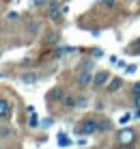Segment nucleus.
I'll return each mask as SVG.
<instances>
[{
  "instance_id": "9d476101",
  "label": "nucleus",
  "mask_w": 140,
  "mask_h": 149,
  "mask_svg": "<svg viewBox=\"0 0 140 149\" xmlns=\"http://www.w3.org/2000/svg\"><path fill=\"white\" fill-rule=\"evenodd\" d=\"M110 127H112V121L106 119V117H101V119H99V132H108Z\"/></svg>"
},
{
  "instance_id": "20e7f679",
  "label": "nucleus",
  "mask_w": 140,
  "mask_h": 149,
  "mask_svg": "<svg viewBox=\"0 0 140 149\" xmlns=\"http://www.w3.org/2000/svg\"><path fill=\"white\" fill-rule=\"evenodd\" d=\"M108 80H110V74H108V71H99V74L93 76V86H95V89H103V86L108 84Z\"/></svg>"
},
{
  "instance_id": "f257e3e1",
  "label": "nucleus",
  "mask_w": 140,
  "mask_h": 149,
  "mask_svg": "<svg viewBox=\"0 0 140 149\" xmlns=\"http://www.w3.org/2000/svg\"><path fill=\"white\" fill-rule=\"evenodd\" d=\"M97 132H99V119H95V117L82 119L76 127V134H82V136H93V134H97Z\"/></svg>"
},
{
  "instance_id": "b1692460",
  "label": "nucleus",
  "mask_w": 140,
  "mask_h": 149,
  "mask_svg": "<svg viewBox=\"0 0 140 149\" xmlns=\"http://www.w3.org/2000/svg\"><path fill=\"white\" fill-rule=\"evenodd\" d=\"M138 117H140V110H138Z\"/></svg>"
},
{
  "instance_id": "6e6552de",
  "label": "nucleus",
  "mask_w": 140,
  "mask_h": 149,
  "mask_svg": "<svg viewBox=\"0 0 140 149\" xmlns=\"http://www.w3.org/2000/svg\"><path fill=\"white\" fill-rule=\"evenodd\" d=\"M37 80H39V76L35 74V71H28V74L22 76V82H24V84H35Z\"/></svg>"
},
{
  "instance_id": "f03ea898",
  "label": "nucleus",
  "mask_w": 140,
  "mask_h": 149,
  "mask_svg": "<svg viewBox=\"0 0 140 149\" xmlns=\"http://www.w3.org/2000/svg\"><path fill=\"white\" fill-rule=\"evenodd\" d=\"M136 138H138V132L134 130V127H123V130H119V134H116V145L132 147L134 143H136Z\"/></svg>"
},
{
  "instance_id": "9b49d317",
  "label": "nucleus",
  "mask_w": 140,
  "mask_h": 149,
  "mask_svg": "<svg viewBox=\"0 0 140 149\" xmlns=\"http://www.w3.org/2000/svg\"><path fill=\"white\" fill-rule=\"evenodd\" d=\"M58 37H60V35L56 33V30H50V35H45V43H56Z\"/></svg>"
},
{
  "instance_id": "0eeeda50",
  "label": "nucleus",
  "mask_w": 140,
  "mask_h": 149,
  "mask_svg": "<svg viewBox=\"0 0 140 149\" xmlns=\"http://www.w3.org/2000/svg\"><path fill=\"white\" fill-rule=\"evenodd\" d=\"M121 86H123V78H110L108 84H106V89L110 91V93H114V91H119Z\"/></svg>"
},
{
  "instance_id": "423d86ee",
  "label": "nucleus",
  "mask_w": 140,
  "mask_h": 149,
  "mask_svg": "<svg viewBox=\"0 0 140 149\" xmlns=\"http://www.w3.org/2000/svg\"><path fill=\"white\" fill-rule=\"evenodd\" d=\"M78 84H80V86L93 84V74H91V69H82L80 74H78Z\"/></svg>"
},
{
  "instance_id": "7ed1b4c3",
  "label": "nucleus",
  "mask_w": 140,
  "mask_h": 149,
  "mask_svg": "<svg viewBox=\"0 0 140 149\" xmlns=\"http://www.w3.org/2000/svg\"><path fill=\"white\" fill-rule=\"evenodd\" d=\"M60 13H65V9H60V4L56 2H50V7H48V17L52 19V22H58L60 19Z\"/></svg>"
},
{
  "instance_id": "ddd939ff",
  "label": "nucleus",
  "mask_w": 140,
  "mask_h": 149,
  "mask_svg": "<svg viewBox=\"0 0 140 149\" xmlns=\"http://www.w3.org/2000/svg\"><path fill=\"white\" fill-rule=\"evenodd\" d=\"M56 143H58L60 147H69V145H71V141L67 138V134H58V138H56Z\"/></svg>"
},
{
  "instance_id": "393cba45",
  "label": "nucleus",
  "mask_w": 140,
  "mask_h": 149,
  "mask_svg": "<svg viewBox=\"0 0 140 149\" xmlns=\"http://www.w3.org/2000/svg\"><path fill=\"white\" fill-rule=\"evenodd\" d=\"M0 149H2V147H0Z\"/></svg>"
},
{
  "instance_id": "4468645a",
  "label": "nucleus",
  "mask_w": 140,
  "mask_h": 149,
  "mask_svg": "<svg viewBox=\"0 0 140 149\" xmlns=\"http://www.w3.org/2000/svg\"><path fill=\"white\" fill-rule=\"evenodd\" d=\"M127 52H132V54H140V39H138V41H134V43L129 45Z\"/></svg>"
},
{
  "instance_id": "f8f14e48",
  "label": "nucleus",
  "mask_w": 140,
  "mask_h": 149,
  "mask_svg": "<svg viewBox=\"0 0 140 149\" xmlns=\"http://www.w3.org/2000/svg\"><path fill=\"white\" fill-rule=\"evenodd\" d=\"M50 97H54V100L63 102V100H65V91H63V89H54V91L50 93Z\"/></svg>"
},
{
  "instance_id": "dca6fc26",
  "label": "nucleus",
  "mask_w": 140,
  "mask_h": 149,
  "mask_svg": "<svg viewBox=\"0 0 140 149\" xmlns=\"http://www.w3.org/2000/svg\"><path fill=\"white\" fill-rule=\"evenodd\" d=\"M86 104H89V100H86V97H78V108H84Z\"/></svg>"
},
{
  "instance_id": "2eb2a0df",
  "label": "nucleus",
  "mask_w": 140,
  "mask_h": 149,
  "mask_svg": "<svg viewBox=\"0 0 140 149\" xmlns=\"http://www.w3.org/2000/svg\"><path fill=\"white\" fill-rule=\"evenodd\" d=\"M129 121H132V115H129V112H125V115L119 119V123H121V125H125V123H129Z\"/></svg>"
},
{
  "instance_id": "f3484780",
  "label": "nucleus",
  "mask_w": 140,
  "mask_h": 149,
  "mask_svg": "<svg viewBox=\"0 0 140 149\" xmlns=\"http://www.w3.org/2000/svg\"><path fill=\"white\" fill-rule=\"evenodd\" d=\"M132 95H140V82H134V86H132Z\"/></svg>"
},
{
  "instance_id": "4be33fe9",
  "label": "nucleus",
  "mask_w": 140,
  "mask_h": 149,
  "mask_svg": "<svg viewBox=\"0 0 140 149\" xmlns=\"http://www.w3.org/2000/svg\"><path fill=\"white\" fill-rule=\"evenodd\" d=\"M7 17H9V19H17V13H15V11H11V13L7 15Z\"/></svg>"
},
{
  "instance_id": "39448f33",
  "label": "nucleus",
  "mask_w": 140,
  "mask_h": 149,
  "mask_svg": "<svg viewBox=\"0 0 140 149\" xmlns=\"http://www.w3.org/2000/svg\"><path fill=\"white\" fill-rule=\"evenodd\" d=\"M11 112H13V104L7 97H0V119H9Z\"/></svg>"
},
{
  "instance_id": "1a4fd4ad",
  "label": "nucleus",
  "mask_w": 140,
  "mask_h": 149,
  "mask_svg": "<svg viewBox=\"0 0 140 149\" xmlns=\"http://www.w3.org/2000/svg\"><path fill=\"white\" fill-rule=\"evenodd\" d=\"M63 104H65V108H76V106H78V100H76L73 95H65Z\"/></svg>"
},
{
  "instance_id": "a211bd4d",
  "label": "nucleus",
  "mask_w": 140,
  "mask_h": 149,
  "mask_svg": "<svg viewBox=\"0 0 140 149\" xmlns=\"http://www.w3.org/2000/svg\"><path fill=\"white\" fill-rule=\"evenodd\" d=\"M97 2L106 4V7H114V4H116V0H97Z\"/></svg>"
},
{
  "instance_id": "412c9836",
  "label": "nucleus",
  "mask_w": 140,
  "mask_h": 149,
  "mask_svg": "<svg viewBox=\"0 0 140 149\" xmlns=\"http://www.w3.org/2000/svg\"><path fill=\"white\" fill-rule=\"evenodd\" d=\"M134 106H138V108H140V95H134Z\"/></svg>"
},
{
  "instance_id": "6ab92c4d",
  "label": "nucleus",
  "mask_w": 140,
  "mask_h": 149,
  "mask_svg": "<svg viewBox=\"0 0 140 149\" xmlns=\"http://www.w3.org/2000/svg\"><path fill=\"white\" fill-rule=\"evenodd\" d=\"M28 125H30V127H37V125H39V121H37V117H30V121H28Z\"/></svg>"
},
{
  "instance_id": "5701e85b",
  "label": "nucleus",
  "mask_w": 140,
  "mask_h": 149,
  "mask_svg": "<svg viewBox=\"0 0 140 149\" xmlns=\"http://www.w3.org/2000/svg\"><path fill=\"white\" fill-rule=\"evenodd\" d=\"M35 4H37V7H41V4H45V0H35Z\"/></svg>"
},
{
  "instance_id": "aec40b11",
  "label": "nucleus",
  "mask_w": 140,
  "mask_h": 149,
  "mask_svg": "<svg viewBox=\"0 0 140 149\" xmlns=\"http://www.w3.org/2000/svg\"><path fill=\"white\" fill-rule=\"evenodd\" d=\"M93 56H103V50H99V48H95V50H93Z\"/></svg>"
}]
</instances>
